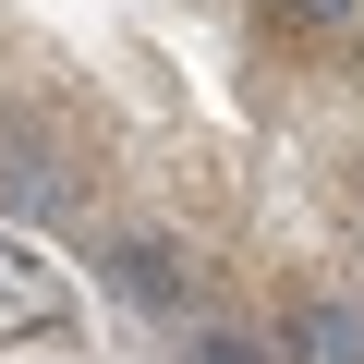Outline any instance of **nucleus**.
Instances as JSON below:
<instances>
[{
	"label": "nucleus",
	"mask_w": 364,
	"mask_h": 364,
	"mask_svg": "<svg viewBox=\"0 0 364 364\" xmlns=\"http://www.w3.org/2000/svg\"><path fill=\"white\" fill-rule=\"evenodd\" d=\"M279 364H364V304L352 291H304L279 328Z\"/></svg>",
	"instance_id": "2"
},
{
	"label": "nucleus",
	"mask_w": 364,
	"mask_h": 364,
	"mask_svg": "<svg viewBox=\"0 0 364 364\" xmlns=\"http://www.w3.org/2000/svg\"><path fill=\"white\" fill-rule=\"evenodd\" d=\"M352 13H364V0H255V25H267V37H340Z\"/></svg>",
	"instance_id": "4"
},
{
	"label": "nucleus",
	"mask_w": 364,
	"mask_h": 364,
	"mask_svg": "<svg viewBox=\"0 0 364 364\" xmlns=\"http://www.w3.org/2000/svg\"><path fill=\"white\" fill-rule=\"evenodd\" d=\"M182 364H279V340H255L231 316H195V328H182Z\"/></svg>",
	"instance_id": "3"
},
{
	"label": "nucleus",
	"mask_w": 364,
	"mask_h": 364,
	"mask_svg": "<svg viewBox=\"0 0 364 364\" xmlns=\"http://www.w3.org/2000/svg\"><path fill=\"white\" fill-rule=\"evenodd\" d=\"M109 291L134 316H182V304H195V255H182L170 231H122L109 243Z\"/></svg>",
	"instance_id": "1"
}]
</instances>
